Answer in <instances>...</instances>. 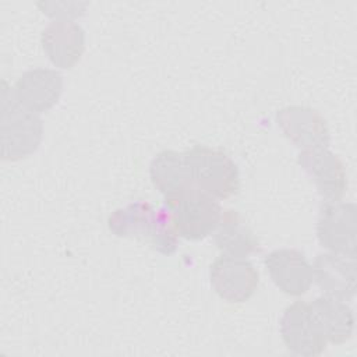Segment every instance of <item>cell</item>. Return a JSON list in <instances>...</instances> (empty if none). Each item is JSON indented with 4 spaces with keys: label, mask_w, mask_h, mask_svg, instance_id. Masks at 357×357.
<instances>
[{
    "label": "cell",
    "mask_w": 357,
    "mask_h": 357,
    "mask_svg": "<svg viewBox=\"0 0 357 357\" xmlns=\"http://www.w3.org/2000/svg\"><path fill=\"white\" fill-rule=\"evenodd\" d=\"M312 266V278L324 294L350 301L356 296L357 265L356 257L321 252L315 257Z\"/></svg>",
    "instance_id": "obj_11"
},
{
    "label": "cell",
    "mask_w": 357,
    "mask_h": 357,
    "mask_svg": "<svg viewBox=\"0 0 357 357\" xmlns=\"http://www.w3.org/2000/svg\"><path fill=\"white\" fill-rule=\"evenodd\" d=\"M42 13L53 21H74L85 14L88 3L81 1H39L36 4Z\"/></svg>",
    "instance_id": "obj_18"
},
{
    "label": "cell",
    "mask_w": 357,
    "mask_h": 357,
    "mask_svg": "<svg viewBox=\"0 0 357 357\" xmlns=\"http://www.w3.org/2000/svg\"><path fill=\"white\" fill-rule=\"evenodd\" d=\"M183 155L192 187L216 199H227L238 192V167L227 153L197 144Z\"/></svg>",
    "instance_id": "obj_2"
},
{
    "label": "cell",
    "mask_w": 357,
    "mask_h": 357,
    "mask_svg": "<svg viewBox=\"0 0 357 357\" xmlns=\"http://www.w3.org/2000/svg\"><path fill=\"white\" fill-rule=\"evenodd\" d=\"M43 138L40 117L25 109L15 98L13 88L3 82L1 89V159L20 160L39 148Z\"/></svg>",
    "instance_id": "obj_1"
},
{
    "label": "cell",
    "mask_w": 357,
    "mask_h": 357,
    "mask_svg": "<svg viewBox=\"0 0 357 357\" xmlns=\"http://www.w3.org/2000/svg\"><path fill=\"white\" fill-rule=\"evenodd\" d=\"M148 243L163 255H172L178 247V233L176 230L172 212L167 206L155 211V220Z\"/></svg>",
    "instance_id": "obj_17"
},
{
    "label": "cell",
    "mask_w": 357,
    "mask_h": 357,
    "mask_svg": "<svg viewBox=\"0 0 357 357\" xmlns=\"http://www.w3.org/2000/svg\"><path fill=\"white\" fill-rule=\"evenodd\" d=\"M275 286L289 296H303L314 282L312 266L305 255L296 248H278L264 259Z\"/></svg>",
    "instance_id": "obj_10"
},
{
    "label": "cell",
    "mask_w": 357,
    "mask_h": 357,
    "mask_svg": "<svg viewBox=\"0 0 357 357\" xmlns=\"http://www.w3.org/2000/svg\"><path fill=\"white\" fill-rule=\"evenodd\" d=\"M209 279L216 294L227 303L240 304L257 291L259 276L245 258L222 254L209 268Z\"/></svg>",
    "instance_id": "obj_6"
},
{
    "label": "cell",
    "mask_w": 357,
    "mask_h": 357,
    "mask_svg": "<svg viewBox=\"0 0 357 357\" xmlns=\"http://www.w3.org/2000/svg\"><path fill=\"white\" fill-rule=\"evenodd\" d=\"M279 329L286 349L296 356L314 357L326 349L328 342L307 301L298 300L287 305L282 314Z\"/></svg>",
    "instance_id": "obj_5"
},
{
    "label": "cell",
    "mask_w": 357,
    "mask_h": 357,
    "mask_svg": "<svg viewBox=\"0 0 357 357\" xmlns=\"http://www.w3.org/2000/svg\"><path fill=\"white\" fill-rule=\"evenodd\" d=\"M45 54L54 67L73 68L85 50V32L74 21H52L40 35Z\"/></svg>",
    "instance_id": "obj_12"
},
{
    "label": "cell",
    "mask_w": 357,
    "mask_h": 357,
    "mask_svg": "<svg viewBox=\"0 0 357 357\" xmlns=\"http://www.w3.org/2000/svg\"><path fill=\"white\" fill-rule=\"evenodd\" d=\"M155 211L148 201L130 202L109 215L107 227L117 237L148 241L153 227Z\"/></svg>",
    "instance_id": "obj_16"
},
{
    "label": "cell",
    "mask_w": 357,
    "mask_h": 357,
    "mask_svg": "<svg viewBox=\"0 0 357 357\" xmlns=\"http://www.w3.org/2000/svg\"><path fill=\"white\" fill-rule=\"evenodd\" d=\"M165 205L172 212L178 236L192 241L212 234L222 215L218 199L192 185L174 197L166 198Z\"/></svg>",
    "instance_id": "obj_3"
},
{
    "label": "cell",
    "mask_w": 357,
    "mask_h": 357,
    "mask_svg": "<svg viewBox=\"0 0 357 357\" xmlns=\"http://www.w3.org/2000/svg\"><path fill=\"white\" fill-rule=\"evenodd\" d=\"M216 247L226 255L245 258L261 250L259 240L243 216L233 209L222 211L213 231Z\"/></svg>",
    "instance_id": "obj_14"
},
{
    "label": "cell",
    "mask_w": 357,
    "mask_h": 357,
    "mask_svg": "<svg viewBox=\"0 0 357 357\" xmlns=\"http://www.w3.org/2000/svg\"><path fill=\"white\" fill-rule=\"evenodd\" d=\"M310 307L326 342L342 344L351 337L354 315L344 300L324 294L310 303Z\"/></svg>",
    "instance_id": "obj_13"
},
{
    "label": "cell",
    "mask_w": 357,
    "mask_h": 357,
    "mask_svg": "<svg viewBox=\"0 0 357 357\" xmlns=\"http://www.w3.org/2000/svg\"><path fill=\"white\" fill-rule=\"evenodd\" d=\"M357 206L354 202L325 201L317 218L319 244L337 254L356 257Z\"/></svg>",
    "instance_id": "obj_4"
},
{
    "label": "cell",
    "mask_w": 357,
    "mask_h": 357,
    "mask_svg": "<svg viewBox=\"0 0 357 357\" xmlns=\"http://www.w3.org/2000/svg\"><path fill=\"white\" fill-rule=\"evenodd\" d=\"M297 162L325 201H340L347 190V173L340 158L328 148L307 149Z\"/></svg>",
    "instance_id": "obj_8"
},
{
    "label": "cell",
    "mask_w": 357,
    "mask_h": 357,
    "mask_svg": "<svg viewBox=\"0 0 357 357\" xmlns=\"http://www.w3.org/2000/svg\"><path fill=\"white\" fill-rule=\"evenodd\" d=\"M64 88L63 77L53 68H31L14 84L17 100L35 114L49 112L60 99Z\"/></svg>",
    "instance_id": "obj_9"
},
{
    "label": "cell",
    "mask_w": 357,
    "mask_h": 357,
    "mask_svg": "<svg viewBox=\"0 0 357 357\" xmlns=\"http://www.w3.org/2000/svg\"><path fill=\"white\" fill-rule=\"evenodd\" d=\"M276 123L284 137L303 151L328 148L331 132L325 117L315 109L291 105L276 113Z\"/></svg>",
    "instance_id": "obj_7"
},
{
    "label": "cell",
    "mask_w": 357,
    "mask_h": 357,
    "mask_svg": "<svg viewBox=\"0 0 357 357\" xmlns=\"http://www.w3.org/2000/svg\"><path fill=\"white\" fill-rule=\"evenodd\" d=\"M149 176L153 187L166 198L174 197L191 187L184 155L163 149L151 160Z\"/></svg>",
    "instance_id": "obj_15"
}]
</instances>
